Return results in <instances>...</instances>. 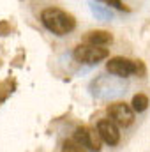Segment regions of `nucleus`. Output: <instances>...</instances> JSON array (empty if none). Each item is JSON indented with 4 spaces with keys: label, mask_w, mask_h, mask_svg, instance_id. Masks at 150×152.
<instances>
[{
    "label": "nucleus",
    "mask_w": 150,
    "mask_h": 152,
    "mask_svg": "<svg viewBox=\"0 0 150 152\" xmlns=\"http://www.w3.org/2000/svg\"><path fill=\"white\" fill-rule=\"evenodd\" d=\"M99 2H103L104 5H111V7H115V9H118V11H129L120 0H99Z\"/></svg>",
    "instance_id": "11"
},
{
    "label": "nucleus",
    "mask_w": 150,
    "mask_h": 152,
    "mask_svg": "<svg viewBox=\"0 0 150 152\" xmlns=\"http://www.w3.org/2000/svg\"><path fill=\"white\" fill-rule=\"evenodd\" d=\"M90 7H92V12L95 14V18H97V20H111V18H113L111 11H110V9H106L104 5H97V4H92Z\"/></svg>",
    "instance_id": "9"
},
{
    "label": "nucleus",
    "mask_w": 150,
    "mask_h": 152,
    "mask_svg": "<svg viewBox=\"0 0 150 152\" xmlns=\"http://www.w3.org/2000/svg\"><path fill=\"white\" fill-rule=\"evenodd\" d=\"M106 112H108L110 120H113L120 127H127V126H131L134 122V110H133V106H129V104H125L122 101L111 103L106 108Z\"/></svg>",
    "instance_id": "4"
},
{
    "label": "nucleus",
    "mask_w": 150,
    "mask_h": 152,
    "mask_svg": "<svg viewBox=\"0 0 150 152\" xmlns=\"http://www.w3.org/2000/svg\"><path fill=\"white\" fill-rule=\"evenodd\" d=\"M74 138L76 142H79L87 151L90 152H99L101 151V136L97 131L90 129V127H78L74 131Z\"/></svg>",
    "instance_id": "5"
},
{
    "label": "nucleus",
    "mask_w": 150,
    "mask_h": 152,
    "mask_svg": "<svg viewBox=\"0 0 150 152\" xmlns=\"http://www.w3.org/2000/svg\"><path fill=\"white\" fill-rule=\"evenodd\" d=\"M113 41L111 34L106 30H90L85 36V42L87 44H95V46H106Z\"/></svg>",
    "instance_id": "7"
},
{
    "label": "nucleus",
    "mask_w": 150,
    "mask_h": 152,
    "mask_svg": "<svg viewBox=\"0 0 150 152\" xmlns=\"http://www.w3.org/2000/svg\"><path fill=\"white\" fill-rule=\"evenodd\" d=\"M62 152H87V149H85L79 142H76L74 138H71V140H66V142H64Z\"/></svg>",
    "instance_id": "10"
},
{
    "label": "nucleus",
    "mask_w": 150,
    "mask_h": 152,
    "mask_svg": "<svg viewBox=\"0 0 150 152\" xmlns=\"http://www.w3.org/2000/svg\"><path fill=\"white\" fill-rule=\"evenodd\" d=\"M73 57L78 62L97 64L108 57V50L103 46H95V44H78L73 51Z\"/></svg>",
    "instance_id": "2"
},
{
    "label": "nucleus",
    "mask_w": 150,
    "mask_h": 152,
    "mask_svg": "<svg viewBox=\"0 0 150 152\" xmlns=\"http://www.w3.org/2000/svg\"><path fill=\"white\" fill-rule=\"evenodd\" d=\"M41 21H42V25H44L50 32H53V34H57V36H66V34L73 32L74 27H76L74 18H73L71 14H67V12L57 9V7H48V9H44V11L41 12Z\"/></svg>",
    "instance_id": "1"
},
{
    "label": "nucleus",
    "mask_w": 150,
    "mask_h": 152,
    "mask_svg": "<svg viewBox=\"0 0 150 152\" xmlns=\"http://www.w3.org/2000/svg\"><path fill=\"white\" fill-rule=\"evenodd\" d=\"M147 108H149V97L145 94H136L133 97V110L140 113V112H145Z\"/></svg>",
    "instance_id": "8"
},
{
    "label": "nucleus",
    "mask_w": 150,
    "mask_h": 152,
    "mask_svg": "<svg viewBox=\"0 0 150 152\" xmlns=\"http://www.w3.org/2000/svg\"><path fill=\"white\" fill-rule=\"evenodd\" d=\"M106 69H108L110 75H115L118 78H127V76L138 73L140 62L125 58V57H113V58H110V62L106 64Z\"/></svg>",
    "instance_id": "3"
},
{
    "label": "nucleus",
    "mask_w": 150,
    "mask_h": 152,
    "mask_svg": "<svg viewBox=\"0 0 150 152\" xmlns=\"http://www.w3.org/2000/svg\"><path fill=\"white\" fill-rule=\"evenodd\" d=\"M97 133L101 136V140L108 145H117L120 142V133H118V126L110 120V118H103L97 124Z\"/></svg>",
    "instance_id": "6"
}]
</instances>
